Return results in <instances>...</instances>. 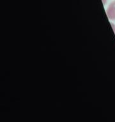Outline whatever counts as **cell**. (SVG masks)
<instances>
[{
	"label": "cell",
	"mask_w": 115,
	"mask_h": 122,
	"mask_svg": "<svg viewBox=\"0 0 115 122\" xmlns=\"http://www.w3.org/2000/svg\"><path fill=\"white\" fill-rule=\"evenodd\" d=\"M106 1H107V0H102V2H103V3L105 4V3H106Z\"/></svg>",
	"instance_id": "7a4b0ae2"
},
{
	"label": "cell",
	"mask_w": 115,
	"mask_h": 122,
	"mask_svg": "<svg viewBox=\"0 0 115 122\" xmlns=\"http://www.w3.org/2000/svg\"><path fill=\"white\" fill-rule=\"evenodd\" d=\"M107 15L109 19L115 20V1L112 2L107 8Z\"/></svg>",
	"instance_id": "6da1fadb"
}]
</instances>
